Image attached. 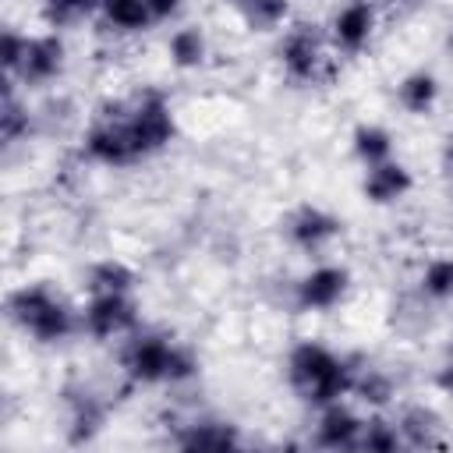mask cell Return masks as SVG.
Returning a JSON list of instances; mask_svg holds the SVG:
<instances>
[{
  "label": "cell",
  "instance_id": "2",
  "mask_svg": "<svg viewBox=\"0 0 453 453\" xmlns=\"http://www.w3.org/2000/svg\"><path fill=\"white\" fill-rule=\"evenodd\" d=\"M7 319L35 343H64L74 329H81V319L71 311V304L46 283H25L11 290Z\"/></svg>",
  "mask_w": 453,
  "mask_h": 453
},
{
  "label": "cell",
  "instance_id": "19",
  "mask_svg": "<svg viewBox=\"0 0 453 453\" xmlns=\"http://www.w3.org/2000/svg\"><path fill=\"white\" fill-rule=\"evenodd\" d=\"M134 283H138L134 269H131L127 262H120V258H99V262H92L88 273H85V287H88V294H110V290L131 294Z\"/></svg>",
  "mask_w": 453,
  "mask_h": 453
},
{
  "label": "cell",
  "instance_id": "26",
  "mask_svg": "<svg viewBox=\"0 0 453 453\" xmlns=\"http://www.w3.org/2000/svg\"><path fill=\"white\" fill-rule=\"evenodd\" d=\"M25 134H28V110L18 103L14 81L7 74V81H4V103H0V138L11 145L18 138H25Z\"/></svg>",
  "mask_w": 453,
  "mask_h": 453
},
{
  "label": "cell",
  "instance_id": "20",
  "mask_svg": "<svg viewBox=\"0 0 453 453\" xmlns=\"http://www.w3.org/2000/svg\"><path fill=\"white\" fill-rule=\"evenodd\" d=\"M350 149H354L357 163L368 170V166L393 159V134L382 124H357L350 134Z\"/></svg>",
  "mask_w": 453,
  "mask_h": 453
},
{
  "label": "cell",
  "instance_id": "3",
  "mask_svg": "<svg viewBox=\"0 0 453 453\" xmlns=\"http://www.w3.org/2000/svg\"><path fill=\"white\" fill-rule=\"evenodd\" d=\"M120 368L127 372L131 382L138 386H156V382H188L198 375V357L156 333L131 336L127 347L120 350Z\"/></svg>",
  "mask_w": 453,
  "mask_h": 453
},
{
  "label": "cell",
  "instance_id": "30",
  "mask_svg": "<svg viewBox=\"0 0 453 453\" xmlns=\"http://www.w3.org/2000/svg\"><path fill=\"white\" fill-rule=\"evenodd\" d=\"M145 4H149L152 21H170V18L180 11V4H184V0H145Z\"/></svg>",
  "mask_w": 453,
  "mask_h": 453
},
{
  "label": "cell",
  "instance_id": "21",
  "mask_svg": "<svg viewBox=\"0 0 453 453\" xmlns=\"http://www.w3.org/2000/svg\"><path fill=\"white\" fill-rule=\"evenodd\" d=\"M166 53H170L173 67H180V71H195V67H202V64H205V53H209L205 32L195 28V25L177 28V32L170 35V42H166Z\"/></svg>",
  "mask_w": 453,
  "mask_h": 453
},
{
  "label": "cell",
  "instance_id": "24",
  "mask_svg": "<svg viewBox=\"0 0 453 453\" xmlns=\"http://www.w3.org/2000/svg\"><path fill=\"white\" fill-rule=\"evenodd\" d=\"M103 11V0H42V21L50 28H71Z\"/></svg>",
  "mask_w": 453,
  "mask_h": 453
},
{
  "label": "cell",
  "instance_id": "28",
  "mask_svg": "<svg viewBox=\"0 0 453 453\" xmlns=\"http://www.w3.org/2000/svg\"><path fill=\"white\" fill-rule=\"evenodd\" d=\"M25 39H28V35H21V32H14V28H7V32H4V39H0V64H4V71H7V74H14V71H18L21 53H25Z\"/></svg>",
  "mask_w": 453,
  "mask_h": 453
},
{
  "label": "cell",
  "instance_id": "12",
  "mask_svg": "<svg viewBox=\"0 0 453 453\" xmlns=\"http://www.w3.org/2000/svg\"><path fill=\"white\" fill-rule=\"evenodd\" d=\"M361 428H365V418H357L350 407H343L340 400L326 403L315 425V446L319 449H357Z\"/></svg>",
  "mask_w": 453,
  "mask_h": 453
},
{
  "label": "cell",
  "instance_id": "14",
  "mask_svg": "<svg viewBox=\"0 0 453 453\" xmlns=\"http://www.w3.org/2000/svg\"><path fill=\"white\" fill-rule=\"evenodd\" d=\"M411 188H414V177H411V170H407L403 163H396V159H386V163H379V166H368V173H365V180H361V191H365V198H368L372 205H393V202H400Z\"/></svg>",
  "mask_w": 453,
  "mask_h": 453
},
{
  "label": "cell",
  "instance_id": "33",
  "mask_svg": "<svg viewBox=\"0 0 453 453\" xmlns=\"http://www.w3.org/2000/svg\"><path fill=\"white\" fill-rule=\"evenodd\" d=\"M386 4H403V0H386Z\"/></svg>",
  "mask_w": 453,
  "mask_h": 453
},
{
  "label": "cell",
  "instance_id": "4",
  "mask_svg": "<svg viewBox=\"0 0 453 453\" xmlns=\"http://www.w3.org/2000/svg\"><path fill=\"white\" fill-rule=\"evenodd\" d=\"M120 117L127 124V134L134 142L138 159H149V156L163 152L177 134L173 106L159 88H145L131 103H120Z\"/></svg>",
  "mask_w": 453,
  "mask_h": 453
},
{
  "label": "cell",
  "instance_id": "1",
  "mask_svg": "<svg viewBox=\"0 0 453 453\" xmlns=\"http://www.w3.org/2000/svg\"><path fill=\"white\" fill-rule=\"evenodd\" d=\"M287 382L304 403L326 407V403L350 396L354 361L333 354L329 347H322L315 340H301L287 354Z\"/></svg>",
  "mask_w": 453,
  "mask_h": 453
},
{
  "label": "cell",
  "instance_id": "8",
  "mask_svg": "<svg viewBox=\"0 0 453 453\" xmlns=\"http://www.w3.org/2000/svg\"><path fill=\"white\" fill-rule=\"evenodd\" d=\"M64 39L57 32H46V35H28L25 39V53H21V64L11 78H18L21 85L28 88H42L50 85L53 78H60L64 71Z\"/></svg>",
  "mask_w": 453,
  "mask_h": 453
},
{
  "label": "cell",
  "instance_id": "16",
  "mask_svg": "<svg viewBox=\"0 0 453 453\" xmlns=\"http://www.w3.org/2000/svg\"><path fill=\"white\" fill-rule=\"evenodd\" d=\"M396 428H400L403 446H411V449L442 446V418H439L432 407H425V403L407 407V411L396 418Z\"/></svg>",
  "mask_w": 453,
  "mask_h": 453
},
{
  "label": "cell",
  "instance_id": "13",
  "mask_svg": "<svg viewBox=\"0 0 453 453\" xmlns=\"http://www.w3.org/2000/svg\"><path fill=\"white\" fill-rule=\"evenodd\" d=\"M106 425V403L92 389L67 393V442L88 446Z\"/></svg>",
  "mask_w": 453,
  "mask_h": 453
},
{
  "label": "cell",
  "instance_id": "17",
  "mask_svg": "<svg viewBox=\"0 0 453 453\" xmlns=\"http://www.w3.org/2000/svg\"><path fill=\"white\" fill-rule=\"evenodd\" d=\"M435 99H439V81H435L432 71H411L396 81V103L411 117H428Z\"/></svg>",
  "mask_w": 453,
  "mask_h": 453
},
{
  "label": "cell",
  "instance_id": "23",
  "mask_svg": "<svg viewBox=\"0 0 453 453\" xmlns=\"http://www.w3.org/2000/svg\"><path fill=\"white\" fill-rule=\"evenodd\" d=\"M103 18L117 32H145L152 25L145 0H103Z\"/></svg>",
  "mask_w": 453,
  "mask_h": 453
},
{
  "label": "cell",
  "instance_id": "27",
  "mask_svg": "<svg viewBox=\"0 0 453 453\" xmlns=\"http://www.w3.org/2000/svg\"><path fill=\"white\" fill-rule=\"evenodd\" d=\"M421 294L432 301H453V258H432L425 265Z\"/></svg>",
  "mask_w": 453,
  "mask_h": 453
},
{
  "label": "cell",
  "instance_id": "5",
  "mask_svg": "<svg viewBox=\"0 0 453 453\" xmlns=\"http://www.w3.org/2000/svg\"><path fill=\"white\" fill-rule=\"evenodd\" d=\"M81 156L88 163H99V166H113V170H124V166H134L142 163L138 152H134V142L127 134V124L120 117V103L106 106L96 124L81 134Z\"/></svg>",
  "mask_w": 453,
  "mask_h": 453
},
{
  "label": "cell",
  "instance_id": "11",
  "mask_svg": "<svg viewBox=\"0 0 453 453\" xmlns=\"http://www.w3.org/2000/svg\"><path fill=\"white\" fill-rule=\"evenodd\" d=\"M375 32V7L368 0H347L333 18V46L347 57L361 53Z\"/></svg>",
  "mask_w": 453,
  "mask_h": 453
},
{
  "label": "cell",
  "instance_id": "29",
  "mask_svg": "<svg viewBox=\"0 0 453 453\" xmlns=\"http://www.w3.org/2000/svg\"><path fill=\"white\" fill-rule=\"evenodd\" d=\"M435 389L453 400V340L446 343V357H442V365H439V372H435Z\"/></svg>",
  "mask_w": 453,
  "mask_h": 453
},
{
  "label": "cell",
  "instance_id": "25",
  "mask_svg": "<svg viewBox=\"0 0 453 453\" xmlns=\"http://www.w3.org/2000/svg\"><path fill=\"white\" fill-rule=\"evenodd\" d=\"M400 446H403V439H400L396 421H389V418H382V414H372V418L365 421L357 449H368V453H396Z\"/></svg>",
  "mask_w": 453,
  "mask_h": 453
},
{
  "label": "cell",
  "instance_id": "31",
  "mask_svg": "<svg viewBox=\"0 0 453 453\" xmlns=\"http://www.w3.org/2000/svg\"><path fill=\"white\" fill-rule=\"evenodd\" d=\"M439 159H442V170L453 177V134H446V142H442V152H439Z\"/></svg>",
  "mask_w": 453,
  "mask_h": 453
},
{
  "label": "cell",
  "instance_id": "15",
  "mask_svg": "<svg viewBox=\"0 0 453 453\" xmlns=\"http://www.w3.org/2000/svg\"><path fill=\"white\" fill-rule=\"evenodd\" d=\"M173 442L180 449H237L241 432H237V425L219 421V418H195V421L180 425Z\"/></svg>",
  "mask_w": 453,
  "mask_h": 453
},
{
  "label": "cell",
  "instance_id": "22",
  "mask_svg": "<svg viewBox=\"0 0 453 453\" xmlns=\"http://www.w3.org/2000/svg\"><path fill=\"white\" fill-rule=\"evenodd\" d=\"M350 393L357 396V400H365L368 407H386L389 400H393V393H396V386H393V379L382 372V368H372V365H354V386H350Z\"/></svg>",
  "mask_w": 453,
  "mask_h": 453
},
{
  "label": "cell",
  "instance_id": "10",
  "mask_svg": "<svg viewBox=\"0 0 453 453\" xmlns=\"http://www.w3.org/2000/svg\"><path fill=\"white\" fill-rule=\"evenodd\" d=\"M280 64H283V74L290 81H315L319 78V67H322V35L315 32V25H294L283 42H280Z\"/></svg>",
  "mask_w": 453,
  "mask_h": 453
},
{
  "label": "cell",
  "instance_id": "32",
  "mask_svg": "<svg viewBox=\"0 0 453 453\" xmlns=\"http://www.w3.org/2000/svg\"><path fill=\"white\" fill-rule=\"evenodd\" d=\"M446 46H449V50H453V28H449V39H446Z\"/></svg>",
  "mask_w": 453,
  "mask_h": 453
},
{
  "label": "cell",
  "instance_id": "18",
  "mask_svg": "<svg viewBox=\"0 0 453 453\" xmlns=\"http://www.w3.org/2000/svg\"><path fill=\"white\" fill-rule=\"evenodd\" d=\"M237 18L248 25V32H273L290 18V0H223Z\"/></svg>",
  "mask_w": 453,
  "mask_h": 453
},
{
  "label": "cell",
  "instance_id": "9",
  "mask_svg": "<svg viewBox=\"0 0 453 453\" xmlns=\"http://www.w3.org/2000/svg\"><path fill=\"white\" fill-rule=\"evenodd\" d=\"M347 290H350V273L343 265H315L297 280L294 304L297 311H329L347 297Z\"/></svg>",
  "mask_w": 453,
  "mask_h": 453
},
{
  "label": "cell",
  "instance_id": "7",
  "mask_svg": "<svg viewBox=\"0 0 453 453\" xmlns=\"http://www.w3.org/2000/svg\"><path fill=\"white\" fill-rule=\"evenodd\" d=\"M283 234L297 251L319 255L326 251L340 234H343V219L319 209V205H297L287 219H283Z\"/></svg>",
  "mask_w": 453,
  "mask_h": 453
},
{
  "label": "cell",
  "instance_id": "6",
  "mask_svg": "<svg viewBox=\"0 0 453 453\" xmlns=\"http://www.w3.org/2000/svg\"><path fill=\"white\" fill-rule=\"evenodd\" d=\"M138 301L131 294L110 290V294H92L85 311H81V329L92 340H113V336H127L138 329Z\"/></svg>",
  "mask_w": 453,
  "mask_h": 453
}]
</instances>
